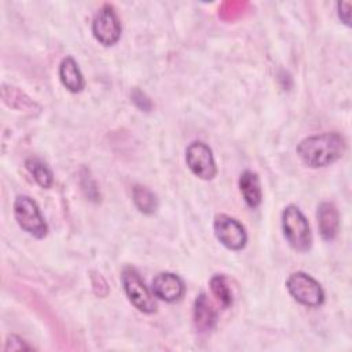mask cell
Instances as JSON below:
<instances>
[{
  "label": "cell",
  "mask_w": 352,
  "mask_h": 352,
  "mask_svg": "<svg viewBox=\"0 0 352 352\" xmlns=\"http://www.w3.org/2000/svg\"><path fill=\"white\" fill-rule=\"evenodd\" d=\"M14 217L25 232L37 239H43L48 234L47 221L44 220L37 204L28 195H18L15 198Z\"/></svg>",
  "instance_id": "cell-3"
},
{
  "label": "cell",
  "mask_w": 352,
  "mask_h": 352,
  "mask_svg": "<svg viewBox=\"0 0 352 352\" xmlns=\"http://www.w3.org/2000/svg\"><path fill=\"white\" fill-rule=\"evenodd\" d=\"M151 292L154 297L162 301L175 302L184 294V283L179 275L165 271L154 276L151 282Z\"/></svg>",
  "instance_id": "cell-9"
},
{
  "label": "cell",
  "mask_w": 352,
  "mask_h": 352,
  "mask_svg": "<svg viewBox=\"0 0 352 352\" xmlns=\"http://www.w3.org/2000/svg\"><path fill=\"white\" fill-rule=\"evenodd\" d=\"M316 217L322 238L326 241H333L337 236L340 228V214L336 205L331 202H322L318 206Z\"/></svg>",
  "instance_id": "cell-10"
},
{
  "label": "cell",
  "mask_w": 352,
  "mask_h": 352,
  "mask_svg": "<svg viewBox=\"0 0 352 352\" xmlns=\"http://www.w3.org/2000/svg\"><path fill=\"white\" fill-rule=\"evenodd\" d=\"M300 160L309 168H324L340 160L345 140L337 132H324L302 139L296 147Z\"/></svg>",
  "instance_id": "cell-1"
},
{
  "label": "cell",
  "mask_w": 352,
  "mask_h": 352,
  "mask_svg": "<svg viewBox=\"0 0 352 352\" xmlns=\"http://www.w3.org/2000/svg\"><path fill=\"white\" fill-rule=\"evenodd\" d=\"M59 78L63 87L70 92H81L85 81L84 76L77 65V62L72 56H66L62 59L59 65Z\"/></svg>",
  "instance_id": "cell-12"
},
{
  "label": "cell",
  "mask_w": 352,
  "mask_h": 352,
  "mask_svg": "<svg viewBox=\"0 0 352 352\" xmlns=\"http://www.w3.org/2000/svg\"><path fill=\"white\" fill-rule=\"evenodd\" d=\"M239 190L242 192V197L246 202V205L252 209L257 208L261 204V186H260V179L256 172L253 170H243L239 176L238 180Z\"/></svg>",
  "instance_id": "cell-13"
},
{
  "label": "cell",
  "mask_w": 352,
  "mask_h": 352,
  "mask_svg": "<svg viewBox=\"0 0 352 352\" xmlns=\"http://www.w3.org/2000/svg\"><path fill=\"white\" fill-rule=\"evenodd\" d=\"M217 322V312L205 293L197 296L194 302V324L199 331H210Z\"/></svg>",
  "instance_id": "cell-11"
},
{
  "label": "cell",
  "mask_w": 352,
  "mask_h": 352,
  "mask_svg": "<svg viewBox=\"0 0 352 352\" xmlns=\"http://www.w3.org/2000/svg\"><path fill=\"white\" fill-rule=\"evenodd\" d=\"M186 162L190 170L202 180H212L216 173V162L213 153L204 142H192L186 148Z\"/></svg>",
  "instance_id": "cell-7"
},
{
  "label": "cell",
  "mask_w": 352,
  "mask_h": 352,
  "mask_svg": "<svg viewBox=\"0 0 352 352\" xmlns=\"http://www.w3.org/2000/svg\"><path fill=\"white\" fill-rule=\"evenodd\" d=\"M212 294L217 298V301L224 307V308H230L234 302V294L232 290L230 289L228 283H227V278L224 275L216 274L210 278L209 282Z\"/></svg>",
  "instance_id": "cell-16"
},
{
  "label": "cell",
  "mask_w": 352,
  "mask_h": 352,
  "mask_svg": "<svg viewBox=\"0 0 352 352\" xmlns=\"http://www.w3.org/2000/svg\"><path fill=\"white\" fill-rule=\"evenodd\" d=\"M337 10H338L340 19L346 26H349L351 25V3L349 1H338L337 3Z\"/></svg>",
  "instance_id": "cell-18"
},
{
  "label": "cell",
  "mask_w": 352,
  "mask_h": 352,
  "mask_svg": "<svg viewBox=\"0 0 352 352\" xmlns=\"http://www.w3.org/2000/svg\"><path fill=\"white\" fill-rule=\"evenodd\" d=\"M132 197H133V202L136 205V208L144 213V214H151L155 212L157 209V198H155V194L144 187V186H140V184H136L133 186L132 188Z\"/></svg>",
  "instance_id": "cell-15"
},
{
  "label": "cell",
  "mask_w": 352,
  "mask_h": 352,
  "mask_svg": "<svg viewBox=\"0 0 352 352\" xmlns=\"http://www.w3.org/2000/svg\"><path fill=\"white\" fill-rule=\"evenodd\" d=\"M121 282H122V287L126 297L140 312L143 314L155 312L157 302L154 300V294L146 287L139 274L133 268L126 267L122 271Z\"/></svg>",
  "instance_id": "cell-5"
},
{
  "label": "cell",
  "mask_w": 352,
  "mask_h": 352,
  "mask_svg": "<svg viewBox=\"0 0 352 352\" xmlns=\"http://www.w3.org/2000/svg\"><path fill=\"white\" fill-rule=\"evenodd\" d=\"M25 166L40 187L50 188L52 186L54 175L45 162H43L38 158L30 157L25 161Z\"/></svg>",
  "instance_id": "cell-14"
},
{
  "label": "cell",
  "mask_w": 352,
  "mask_h": 352,
  "mask_svg": "<svg viewBox=\"0 0 352 352\" xmlns=\"http://www.w3.org/2000/svg\"><path fill=\"white\" fill-rule=\"evenodd\" d=\"M282 230L289 245L297 252H307L312 245L311 227L296 205H287L282 212Z\"/></svg>",
  "instance_id": "cell-2"
},
{
  "label": "cell",
  "mask_w": 352,
  "mask_h": 352,
  "mask_svg": "<svg viewBox=\"0 0 352 352\" xmlns=\"http://www.w3.org/2000/svg\"><path fill=\"white\" fill-rule=\"evenodd\" d=\"M94 37L104 47L114 45L121 36V22L110 4H104L92 21Z\"/></svg>",
  "instance_id": "cell-6"
},
{
  "label": "cell",
  "mask_w": 352,
  "mask_h": 352,
  "mask_svg": "<svg viewBox=\"0 0 352 352\" xmlns=\"http://www.w3.org/2000/svg\"><path fill=\"white\" fill-rule=\"evenodd\" d=\"M30 349H33V346L29 345L21 337H18L15 334L8 336L7 344H6V351H30Z\"/></svg>",
  "instance_id": "cell-17"
},
{
  "label": "cell",
  "mask_w": 352,
  "mask_h": 352,
  "mask_svg": "<svg viewBox=\"0 0 352 352\" xmlns=\"http://www.w3.org/2000/svg\"><path fill=\"white\" fill-rule=\"evenodd\" d=\"M286 289L297 302L305 307L316 308L324 301V292L320 283L302 271L289 275L286 279Z\"/></svg>",
  "instance_id": "cell-4"
},
{
  "label": "cell",
  "mask_w": 352,
  "mask_h": 352,
  "mask_svg": "<svg viewBox=\"0 0 352 352\" xmlns=\"http://www.w3.org/2000/svg\"><path fill=\"white\" fill-rule=\"evenodd\" d=\"M216 238L230 250H241L246 246L248 234L245 227L234 217L217 214L213 223Z\"/></svg>",
  "instance_id": "cell-8"
}]
</instances>
